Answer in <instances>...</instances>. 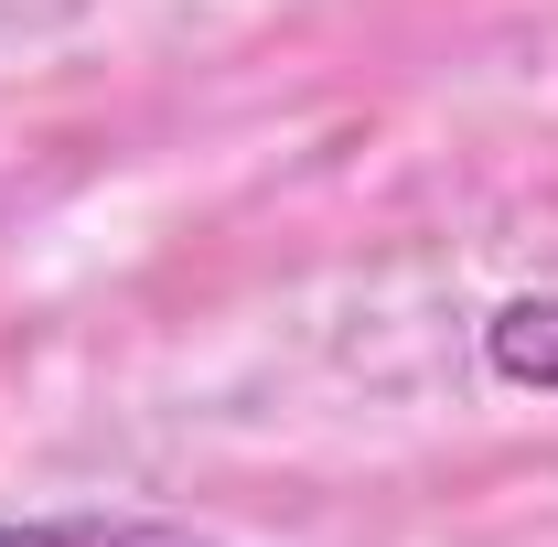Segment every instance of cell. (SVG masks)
<instances>
[{
  "label": "cell",
  "instance_id": "cell-1",
  "mask_svg": "<svg viewBox=\"0 0 558 547\" xmlns=\"http://www.w3.org/2000/svg\"><path fill=\"white\" fill-rule=\"evenodd\" d=\"M0 547H215L183 515H130V505H75V515H22L0 526Z\"/></svg>",
  "mask_w": 558,
  "mask_h": 547
},
{
  "label": "cell",
  "instance_id": "cell-2",
  "mask_svg": "<svg viewBox=\"0 0 558 547\" xmlns=\"http://www.w3.org/2000/svg\"><path fill=\"white\" fill-rule=\"evenodd\" d=\"M484 365L494 387H526V398H558V290H526L484 323Z\"/></svg>",
  "mask_w": 558,
  "mask_h": 547
}]
</instances>
